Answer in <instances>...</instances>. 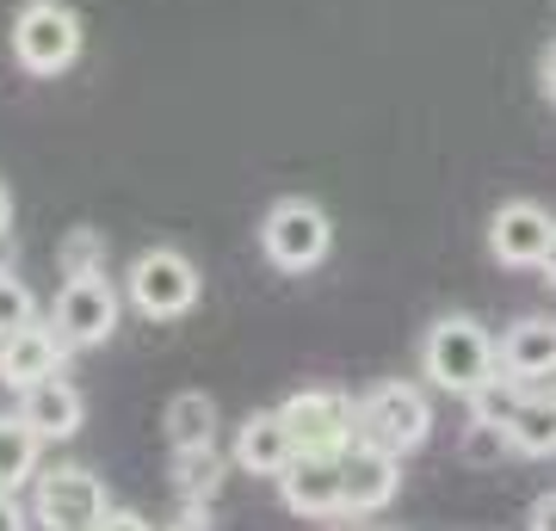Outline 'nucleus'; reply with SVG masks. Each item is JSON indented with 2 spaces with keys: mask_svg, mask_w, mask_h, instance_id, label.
<instances>
[{
  "mask_svg": "<svg viewBox=\"0 0 556 531\" xmlns=\"http://www.w3.org/2000/svg\"><path fill=\"white\" fill-rule=\"evenodd\" d=\"M167 531H204V519H179V526H167Z\"/></svg>",
  "mask_w": 556,
  "mask_h": 531,
  "instance_id": "obj_29",
  "label": "nucleus"
},
{
  "mask_svg": "<svg viewBox=\"0 0 556 531\" xmlns=\"http://www.w3.org/2000/svg\"><path fill=\"white\" fill-rule=\"evenodd\" d=\"M538 87H544V99L556 105V43L544 50V56H538Z\"/></svg>",
  "mask_w": 556,
  "mask_h": 531,
  "instance_id": "obj_26",
  "label": "nucleus"
},
{
  "mask_svg": "<svg viewBox=\"0 0 556 531\" xmlns=\"http://www.w3.org/2000/svg\"><path fill=\"white\" fill-rule=\"evenodd\" d=\"M278 414H285V427L298 439V452L340 457L358 439V402L340 390H298L278 402Z\"/></svg>",
  "mask_w": 556,
  "mask_h": 531,
  "instance_id": "obj_7",
  "label": "nucleus"
},
{
  "mask_svg": "<svg viewBox=\"0 0 556 531\" xmlns=\"http://www.w3.org/2000/svg\"><path fill=\"white\" fill-rule=\"evenodd\" d=\"M298 457V439H291V427H285V414L278 408H254L248 420L236 427V452H229V464L248 476H285V464Z\"/></svg>",
  "mask_w": 556,
  "mask_h": 531,
  "instance_id": "obj_13",
  "label": "nucleus"
},
{
  "mask_svg": "<svg viewBox=\"0 0 556 531\" xmlns=\"http://www.w3.org/2000/svg\"><path fill=\"white\" fill-rule=\"evenodd\" d=\"M278 501L298 513V519H334L346 513V476H340V457L321 452H298L278 476Z\"/></svg>",
  "mask_w": 556,
  "mask_h": 531,
  "instance_id": "obj_9",
  "label": "nucleus"
},
{
  "mask_svg": "<svg viewBox=\"0 0 556 531\" xmlns=\"http://www.w3.org/2000/svg\"><path fill=\"white\" fill-rule=\"evenodd\" d=\"M0 531H31V519H25V507L13 494H0Z\"/></svg>",
  "mask_w": 556,
  "mask_h": 531,
  "instance_id": "obj_25",
  "label": "nucleus"
},
{
  "mask_svg": "<svg viewBox=\"0 0 556 531\" xmlns=\"http://www.w3.org/2000/svg\"><path fill=\"white\" fill-rule=\"evenodd\" d=\"M538 273H544V278L556 285V236H551V254H544V266H538Z\"/></svg>",
  "mask_w": 556,
  "mask_h": 531,
  "instance_id": "obj_28",
  "label": "nucleus"
},
{
  "mask_svg": "<svg viewBox=\"0 0 556 531\" xmlns=\"http://www.w3.org/2000/svg\"><path fill=\"white\" fill-rule=\"evenodd\" d=\"M124 291H130V309H137V315H149V321H179V315L199 303L204 278H199V266L179 254V248H149V254L130 260Z\"/></svg>",
  "mask_w": 556,
  "mask_h": 531,
  "instance_id": "obj_4",
  "label": "nucleus"
},
{
  "mask_svg": "<svg viewBox=\"0 0 556 531\" xmlns=\"http://www.w3.org/2000/svg\"><path fill=\"white\" fill-rule=\"evenodd\" d=\"M75 353L68 340L56 334V328H20V334L0 340V383L7 390H38V383H50V377H62V358Z\"/></svg>",
  "mask_w": 556,
  "mask_h": 531,
  "instance_id": "obj_12",
  "label": "nucleus"
},
{
  "mask_svg": "<svg viewBox=\"0 0 556 531\" xmlns=\"http://www.w3.org/2000/svg\"><path fill=\"white\" fill-rule=\"evenodd\" d=\"M50 328H56L68 346H105L118 334V291L105 273H87V278H68L56 291V309H50Z\"/></svg>",
  "mask_w": 556,
  "mask_h": 531,
  "instance_id": "obj_8",
  "label": "nucleus"
},
{
  "mask_svg": "<svg viewBox=\"0 0 556 531\" xmlns=\"http://www.w3.org/2000/svg\"><path fill=\"white\" fill-rule=\"evenodd\" d=\"M100 531H155V526H149L142 513H130V507H112V513H105V526H100Z\"/></svg>",
  "mask_w": 556,
  "mask_h": 531,
  "instance_id": "obj_24",
  "label": "nucleus"
},
{
  "mask_svg": "<svg viewBox=\"0 0 556 531\" xmlns=\"http://www.w3.org/2000/svg\"><path fill=\"white\" fill-rule=\"evenodd\" d=\"M167 445H174V452L217 445V402L204 390H179L174 402H167Z\"/></svg>",
  "mask_w": 556,
  "mask_h": 531,
  "instance_id": "obj_17",
  "label": "nucleus"
},
{
  "mask_svg": "<svg viewBox=\"0 0 556 531\" xmlns=\"http://www.w3.org/2000/svg\"><path fill=\"white\" fill-rule=\"evenodd\" d=\"M56 260H62V273H68V278L105 273V236H100V229H68Z\"/></svg>",
  "mask_w": 556,
  "mask_h": 531,
  "instance_id": "obj_21",
  "label": "nucleus"
},
{
  "mask_svg": "<svg viewBox=\"0 0 556 531\" xmlns=\"http://www.w3.org/2000/svg\"><path fill=\"white\" fill-rule=\"evenodd\" d=\"M420 371H427L433 390L470 402L489 377H501V346L489 340L477 315H439L427 340H420Z\"/></svg>",
  "mask_w": 556,
  "mask_h": 531,
  "instance_id": "obj_1",
  "label": "nucleus"
},
{
  "mask_svg": "<svg viewBox=\"0 0 556 531\" xmlns=\"http://www.w3.org/2000/svg\"><path fill=\"white\" fill-rule=\"evenodd\" d=\"M551 236H556V217L532 198H514V204H501L495 223H489V254L501 266H544L551 254Z\"/></svg>",
  "mask_w": 556,
  "mask_h": 531,
  "instance_id": "obj_10",
  "label": "nucleus"
},
{
  "mask_svg": "<svg viewBox=\"0 0 556 531\" xmlns=\"http://www.w3.org/2000/svg\"><path fill=\"white\" fill-rule=\"evenodd\" d=\"M38 457H43V439L25 414H0V494L38 482Z\"/></svg>",
  "mask_w": 556,
  "mask_h": 531,
  "instance_id": "obj_16",
  "label": "nucleus"
},
{
  "mask_svg": "<svg viewBox=\"0 0 556 531\" xmlns=\"http://www.w3.org/2000/svg\"><path fill=\"white\" fill-rule=\"evenodd\" d=\"M501 371L519 377V383H538V377L556 371V321L544 315H526L501 334Z\"/></svg>",
  "mask_w": 556,
  "mask_h": 531,
  "instance_id": "obj_14",
  "label": "nucleus"
},
{
  "mask_svg": "<svg viewBox=\"0 0 556 531\" xmlns=\"http://www.w3.org/2000/svg\"><path fill=\"white\" fill-rule=\"evenodd\" d=\"M223 482V452L217 445H199V452H174V489L186 501H211Z\"/></svg>",
  "mask_w": 556,
  "mask_h": 531,
  "instance_id": "obj_18",
  "label": "nucleus"
},
{
  "mask_svg": "<svg viewBox=\"0 0 556 531\" xmlns=\"http://www.w3.org/2000/svg\"><path fill=\"white\" fill-rule=\"evenodd\" d=\"M13 236V192H7V179H0V241Z\"/></svg>",
  "mask_w": 556,
  "mask_h": 531,
  "instance_id": "obj_27",
  "label": "nucleus"
},
{
  "mask_svg": "<svg viewBox=\"0 0 556 531\" xmlns=\"http://www.w3.org/2000/svg\"><path fill=\"white\" fill-rule=\"evenodd\" d=\"M7 38H13V62H20L25 75L56 80L62 68L80 62L87 31H80V13L68 0H25L20 13H13V31Z\"/></svg>",
  "mask_w": 556,
  "mask_h": 531,
  "instance_id": "obj_2",
  "label": "nucleus"
},
{
  "mask_svg": "<svg viewBox=\"0 0 556 531\" xmlns=\"http://www.w3.org/2000/svg\"><path fill=\"white\" fill-rule=\"evenodd\" d=\"M20 414L38 427L43 445H56V439H75L80 420H87V402H80L75 383H62V377H50V383H38V390L20 395Z\"/></svg>",
  "mask_w": 556,
  "mask_h": 531,
  "instance_id": "obj_15",
  "label": "nucleus"
},
{
  "mask_svg": "<svg viewBox=\"0 0 556 531\" xmlns=\"http://www.w3.org/2000/svg\"><path fill=\"white\" fill-rule=\"evenodd\" d=\"M328 248H334V223L316 198H278L260 223V254L273 260L278 273H316Z\"/></svg>",
  "mask_w": 556,
  "mask_h": 531,
  "instance_id": "obj_3",
  "label": "nucleus"
},
{
  "mask_svg": "<svg viewBox=\"0 0 556 531\" xmlns=\"http://www.w3.org/2000/svg\"><path fill=\"white\" fill-rule=\"evenodd\" d=\"M519 402H526V383L501 371V377H489V383L470 395V414H477V420H489V427H507V420L519 414Z\"/></svg>",
  "mask_w": 556,
  "mask_h": 531,
  "instance_id": "obj_19",
  "label": "nucleus"
},
{
  "mask_svg": "<svg viewBox=\"0 0 556 531\" xmlns=\"http://www.w3.org/2000/svg\"><path fill=\"white\" fill-rule=\"evenodd\" d=\"M433 433V402L415 390V383H378V390L358 395V439L365 445H383V452H420Z\"/></svg>",
  "mask_w": 556,
  "mask_h": 531,
  "instance_id": "obj_5",
  "label": "nucleus"
},
{
  "mask_svg": "<svg viewBox=\"0 0 556 531\" xmlns=\"http://www.w3.org/2000/svg\"><path fill=\"white\" fill-rule=\"evenodd\" d=\"M464 464H501V457L514 452V439H507V427H489V420H477L470 414V427H464Z\"/></svg>",
  "mask_w": 556,
  "mask_h": 531,
  "instance_id": "obj_22",
  "label": "nucleus"
},
{
  "mask_svg": "<svg viewBox=\"0 0 556 531\" xmlns=\"http://www.w3.org/2000/svg\"><path fill=\"white\" fill-rule=\"evenodd\" d=\"M340 476H346V513H353V519H365V513H383L390 501H396V489H402V457L383 452V445H365V439H353V445L340 452Z\"/></svg>",
  "mask_w": 556,
  "mask_h": 531,
  "instance_id": "obj_11",
  "label": "nucleus"
},
{
  "mask_svg": "<svg viewBox=\"0 0 556 531\" xmlns=\"http://www.w3.org/2000/svg\"><path fill=\"white\" fill-rule=\"evenodd\" d=\"M20 328H38V296H31V285L20 273L0 266V340L20 334Z\"/></svg>",
  "mask_w": 556,
  "mask_h": 531,
  "instance_id": "obj_20",
  "label": "nucleus"
},
{
  "mask_svg": "<svg viewBox=\"0 0 556 531\" xmlns=\"http://www.w3.org/2000/svg\"><path fill=\"white\" fill-rule=\"evenodd\" d=\"M112 501H105V482L80 464H62V470L38 476V494H31V519L43 531H100Z\"/></svg>",
  "mask_w": 556,
  "mask_h": 531,
  "instance_id": "obj_6",
  "label": "nucleus"
},
{
  "mask_svg": "<svg viewBox=\"0 0 556 531\" xmlns=\"http://www.w3.org/2000/svg\"><path fill=\"white\" fill-rule=\"evenodd\" d=\"M526 531H556V489L532 501V519H526Z\"/></svg>",
  "mask_w": 556,
  "mask_h": 531,
  "instance_id": "obj_23",
  "label": "nucleus"
}]
</instances>
